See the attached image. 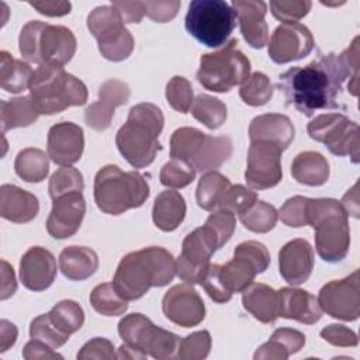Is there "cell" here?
Returning a JSON list of instances; mask_svg holds the SVG:
<instances>
[{
    "label": "cell",
    "mask_w": 360,
    "mask_h": 360,
    "mask_svg": "<svg viewBox=\"0 0 360 360\" xmlns=\"http://www.w3.org/2000/svg\"><path fill=\"white\" fill-rule=\"evenodd\" d=\"M350 79L347 89L357 96L359 37L340 55H322L307 66H294L278 76L277 87L284 93L287 105L307 117L318 110L340 108L342 84Z\"/></svg>",
    "instance_id": "cell-1"
},
{
    "label": "cell",
    "mask_w": 360,
    "mask_h": 360,
    "mask_svg": "<svg viewBox=\"0 0 360 360\" xmlns=\"http://www.w3.org/2000/svg\"><path fill=\"white\" fill-rule=\"evenodd\" d=\"M176 276L173 255L160 246H149L125 255L115 270L112 287L125 301L143 297L152 287H165Z\"/></svg>",
    "instance_id": "cell-2"
},
{
    "label": "cell",
    "mask_w": 360,
    "mask_h": 360,
    "mask_svg": "<svg viewBox=\"0 0 360 360\" xmlns=\"http://www.w3.org/2000/svg\"><path fill=\"white\" fill-rule=\"evenodd\" d=\"M165 118L152 103H139L129 110L127 122L117 131L115 145L125 160L135 169L149 166L162 149L159 135Z\"/></svg>",
    "instance_id": "cell-3"
},
{
    "label": "cell",
    "mask_w": 360,
    "mask_h": 360,
    "mask_svg": "<svg viewBox=\"0 0 360 360\" xmlns=\"http://www.w3.org/2000/svg\"><path fill=\"white\" fill-rule=\"evenodd\" d=\"M30 98L39 114L52 115L87 101V87L56 63H42L30 83Z\"/></svg>",
    "instance_id": "cell-4"
},
{
    "label": "cell",
    "mask_w": 360,
    "mask_h": 360,
    "mask_svg": "<svg viewBox=\"0 0 360 360\" xmlns=\"http://www.w3.org/2000/svg\"><path fill=\"white\" fill-rule=\"evenodd\" d=\"M307 222L315 229V248L329 263L343 260L350 248L347 212L333 198H308Z\"/></svg>",
    "instance_id": "cell-5"
},
{
    "label": "cell",
    "mask_w": 360,
    "mask_h": 360,
    "mask_svg": "<svg viewBox=\"0 0 360 360\" xmlns=\"http://www.w3.org/2000/svg\"><path fill=\"white\" fill-rule=\"evenodd\" d=\"M148 197V181L138 172H122L115 165H107L94 177V201L104 214H124L141 207Z\"/></svg>",
    "instance_id": "cell-6"
},
{
    "label": "cell",
    "mask_w": 360,
    "mask_h": 360,
    "mask_svg": "<svg viewBox=\"0 0 360 360\" xmlns=\"http://www.w3.org/2000/svg\"><path fill=\"white\" fill-rule=\"evenodd\" d=\"M21 56L35 65H66L76 52V38L63 25H51L44 21H28L18 38Z\"/></svg>",
    "instance_id": "cell-7"
},
{
    "label": "cell",
    "mask_w": 360,
    "mask_h": 360,
    "mask_svg": "<svg viewBox=\"0 0 360 360\" xmlns=\"http://www.w3.org/2000/svg\"><path fill=\"white\" fill-rule=\"evenodd\" d=\"M186 30L208 48H219L228 42L236 27V13L222 0H194L186 14Z\"/></svg>",
    "instance_id": "cell-8"
},
{
    "label": "cell",
    "mask_w": 360,
    "mask_h": 360,
    "mask_svg": "<svg viewBox=\"0 0 360 360\" xmlns=\"http://www.w3.org/2000/svg\"><path fill=\"white\" fill-rule=\"evenodd\" d=\"M236 45L238 39H231L222 49L204 53L200 58L197 79L202 87L217 93H226L250 76V62Z\"/></svg>",
    "instance_id": "cell-9"
},
{
    "label": "cell",
    "mask_w": 360,
    "mask_h": 360,
    "mask_svg": "<svg viewBox=\"0 0 360 360\" xmlns=\"http://www.w3.org/2000/svg\"><path fill=\"white\" fill-rule=\"evenodd\" d=\"M118 335L124 343L158 360L177 357L181 340L176 333L153 325L148 316L138 312L129 314L120 321Z\"/></svg>",
    "instance_id": "cell-10"
},
{
    "label": "cell",
    "mask_w": 360,
    "mask_h": 360,
    "mask_svg": "<svg viewBox=\"0 0 360 360\" xmlns=\"http://www.w3.org/2000/svg\"><path fill=\"white\" fill-rule=\"evenodd\" d=\"M87 28L97 39L100 53L111 60H125L134 51V38L112 6L96 7L87 15Z\"/></svg>",
    "instance_id": "cell-11"
},
{
    "label": "cell",
    "mask_w": 360,
    "mask_h": 360,
    "mask_svg": "<svg viewBox=\"0 0 360 360\" xmlns=\"http://www.w3.org/2000/svg\"><path fill=\"white\" fill-rule=\"evenodd\" d=\"M307 132L311 139L326 145L336 156H349L359 162V125L343 114H321L309 121Z\"/></svg>",
    "instance_id": "cell-12"
},
{
    "label": "cell",
    "mask_w": 360,
    "mask_h": 360,
    "mask_svg": "<svg viewBox=\"0 0 360 360\" xmlns=\"http://www.w3.org/2000/svg\"><path fill=\"white\" fill-rule=\"evenodd\" d=\"M222 245L208 225L195 228L183 240L181 253L176 260V274L187 284H200L211 264V256Z\"/></svg>",
    "instance_id": "cell-13"
},
{
    "label": "cell",
    "mask_w": 360,
    "mask_h": 360,
    "mask_svg": "<svg viewBox=\"0 0 360 360\" xmlns=\"http://www.w3.org/2000/svg\"><path fill=\"white\" fill-rule=\"evenodd\" d=\"M283 149L269 141H250L245 180L250 188L266 190L281 181Z\"/></svg>",
    "instance_id": "cell-14"
},
{
    "label": "cell",
    "mask_w": 360,
    "mask_h": 360,
    "mask_svg": "<svg viewBox=\"0 0 360 360\" xmlns=\"http://www.w3.org/2000/svg\"><path fill=\"white\" fill-rule=\"evenodd\" d=\"M319 307L332 318L342 321H356L360 315L359 270L342 280L326 283L318 295Z\"/></svg>",
    "instance_id": "cell-15"
},
{
    "label": "cell",
    "mask_w": 360,
    "mask_h": 360,
    "mask_svg": "<svg viewBox=\"0 0 360 360\" xmlns=\"http://www.w3.org/2000/svg\"><path fill=\"white\" fill-rule=\"evenodd\" d=\"M314 45V37L308 27L298 22H283L274 30L267 51L270 59L281 65L308 56Z\"/></svg>",
    "instance_id": "cell-16"
},
{
    "label": "cell",
    "mask_w": 360,
    "mask_h": 360,
    "mask_svg": "<svg viewBox=\"0 0 360 360\" xmlns=\"http://www.w3.org/2000/svg\"><path fill=\"white\" fill-rule=\"evenodd\" d=\"M162 309L169 321L183 328L197 326L205 318L202 298L187 283L173 285L166 291L162 300Z\"/></svg>",
    "instance_id": "cell-17"
},
{
    "label": "cell",
    "mask_w": 360,
    "mask_h": 360,
    "mask_svg": "<svg viewBox=\"0 0 360 360\" xmlns=\"http://www.w3.org/2000/svg\"><path fill=\"white\" fill-rule=\"evenodd\" d=\"M52 210L46 219V231L55 239L73 236L84 218L86 201L82 193L75 191L52 200Z\"/></svg>",
    "instance_id": "cell-18"
},
{
    "label": "cell",
    "mask_w": 360,
    "mask_h": 360,
    "mask_svg": "<svg viewBox=\"0 0 360 360\" xmlns=\"http://www.w3.org/2000/svg\"><path fill=\"white\" fill-rule=\"evenodd\" d=\"M129 86L118 79L105 80L98 89V100L91 103L84 111L86 124L94 131H104L111 125L114 111L128 101Z\"/></svg>",
    "instance_id": "cell-19"
},
{
    "label": "cell",
    "mask_w": 360,
    "mask_h": 360,
    "mask_svg": "<svg viewBox=\"0 0 360 360\" xmlns=\"http://www.w3.org/2000/svg\"><path fill=\"white\" fill-rule=\"evenodd\" d=\"M48 156L59 166L76 163L84 149V134L82 127L73 122H58L48 131L46 139Z\"/></svg>",
    "instance_id": "cell-20"
},
{
    "label": "cell",
    "mask_w": 360,
    "mask_h": 360,
    "mask_svg": "<svg viewBox=\"0 0 360 360\" xmlns=\"http://www.w3.org/2000/svg\"><path fill=\"white\" fill-rule=\"evenodd\" d=\"M56 271L53 255L42 246L30 248L20 260L21 283L31 291H44L51 287Z\"/></svg>",
    "instance_id": "cell-21"
},
{
    "label": "cell",
    "mask_w": 360,
    "mask_h": 360,
    "mask_svg": "<svg viewBox=\"0 0 360 360\" xmlns=\"http://www.w3.org/2000/svg\"><path fill=\"white\" fill-rule=\"evenodd\" d=\"M278 269L281 277L292 284L305 283L314 269V250L308 240L292 239L278 252Z\"/></svg>",
    "instance_id": "cell-22"
},
{
    "label": "cell",
    "mask_w": 360,
    "mask_h": 360,
    "mask_svg": "<svg viewBox=\"0 0 360 360\" xmlns=\"http://www.w3.org/2000/svg\"><path fill=\"white\" fill-rule=\"evenodd\" d=\"M232 8L239 20L240 34L245 41L252 48H263L269 41V27L264 20L267 4L257 0H233Z\"/></svg>",
    "instance_id": "cell-23"
},
{
    "label": "cell",
    "mask_w": 360,
    "mask_h": 360,
    "mask_svg": "<svg viewBox=\"0 0 360 360\" xmlns=\"http://www.w3.org/2000/svg\"><path fill=\"white\" fill-rule=\"evenodd\" d=\"M277 292L278 316L294 319L305 325H314L321 319L322 309L315 295L292 287H283Z\"/></svg>",
    "instance_id": "cell-24"
},
{
    "label": "cell",
    "mask_w": 360,
    "mask_h": 360,
    "mask_svg": "<svg viewBox=\"0 0 360 360\" xmlns=\"http://www.w3.org/2000/svg\"><path fill=\"white\" fill-rule=\"evenodd\" d=\"M39 211L38 198L14 184H3L0 187V215L15 224L32 221Z\"/></svg>",
    "instance_id": "cell-25"
},
{
    "label": "cell",
    "mask_w": 360,
    "mask_h": 360,
    "mask_svg": "<svg viewBox=\"0 0 360 360\" xmlns=\"http://www.w3.org/2000/svg\"><path fill=\"white\" fill-rule=\"evenodd\" d=\"M294 134L295 129L291 120L283 114L257 115L249 125L250 141H269L278 145L283 150L290 146Z\"/></svg>",
    "instance_id": "cell-26"
},
{
    "label": "cell",
    "mask_w": 360,
    "mask_h": 360,
    "mask_svg": "<svg viewBox=\"0 0 360 360\" xmlns=\"http://www.w3.org/2000/svg\"><path fill=\"white\" fill-rule=\"evenodd\" d=\"M242 304L262 323H273L278 318V292L267 284L252 283L242 294Z\"/></svg>",
    "instance_id": "cell-27"
},
{
    "label": "cell",
    "mask_w": 360,
    "mask_h": 360,
    "mask_svg": "<svg viewBox=\"0 0 360 360\" xmlns=\"http://www.w3.org/2000/svg\"><path fill=\"white\" fill-rule=\"evenodd\" d=\"M59 269L66 278L82 281L98 269V256L86 246H68L59 255Z\"/></svg>",
    "instance_id": "cell-28"
},
{
    "label": "cell",
    "mask_w": 360,
    "mask_h": 360,
    "mask_svg": "<svg viewBox=\"0 0 360 360\" xmlns=\"http://www.w3.org/2000/svg\"><path fill=\"white\" fill-rule=\"evenodd\" d=\"M305 345V335L292 328H278L273 332L270 339L262 345L256 353L255 360H285L291 354L300 352Z\"/></svg>",
    "instance_id": "cell-29"
},
{
    "label": "cell",
    "mask_w": 360,
    "mask_h": 360,
    "mask_svg": "<svg viewBox=\"0 0 360 360\" xmlns=\"http://www.w3.org/2000/svg\"><path fill=\"white\" fill-rule=\"evenodd\" d=\"M186 217V201L174 190H165L158 194L152 208V219L156 228L163 232L174 231Z\"/></svg>",
    "instance_id": "cell-30"
},
{
    "label": "cell",
    "mask_w": 360,
    "mask_h": 360,
    "mask_svg": "<svg viewBox=\"0 0 360 360\" xmlns=\"http://www.w3.org/2000/svg\"><path fill=\"white\" fill-rule=\"evenodd\" d=\"M291 174L301 184L318 187L329 179V163L319 152H301L291 163Z\"/></svg>",
    "instance_id": "cell-31"
},
{
    "label": "cell",
    "mask_w": 360,
    "mask_h": 360,
    "mask_svg": "<svg viewBox=\"0 0 360 360\" xmlns=\"http://www.w3.org/2000/svg\"><path fill=\"white\" fill-rule=\"evenodd\" d=\"M232 155V141L228 136L205 135L202 146L193 159L195 172L207 173L218 169Z\"/></svg>",
    "instance_id": "cell-32"
},
{
    "label": "cell",
    "mask_w": 360,
    "mask_h": 360,
    "mask_svg": "<svg viewBox=\"0 0 360 360\" xmlns=\"http://www.w3.org/2000/svg\"><path fill=\"white\" fill-rule=\"evenodd\" d=\"M39 112L35 110L30 96L15 97L0 103V124L1 132L13 128L30 127L38 120Z\"/></svg>",
    "instance_id": "cell-33"
},
{
    "label": "cell",
    "mask_w": 360,
    "mask_h": 360,
    "mask_svg": "<svg viewBox=\"0 0 360 360\" xmlns=\"http://www.w3.org/2000/svg\"><path fill=\"white\" fill-rule=\"evenodd\" d=\"M34 70L27 62L14 59L6 51L0 52V86L8 93H21L30 87Z\"/></svg>",
    "instance_id": "cell-34"
},
{
    "label": "cell",
    "mask_w": 360,
    "mask_h": 360,
    "mask_svg": "<svg viewBox=\"0 0 360 360\" xmlns=\"http://www.w3.org/2000/svg\"><path fill=\"white\" fill-rule=\"evenodd\" d=\"M257 270L245 257L233 255V259L225 264H219V277L225 288L233 292H243L255 280Z\"/></svg>",
    "instance_id": "cell-35"
},
{
    "label": "cell",
    "mask_w": 360,
    "mask_h": 360,
    "mask_svg": "<svg viewBox=\"0 0 360 360\" xmlns=\"http://www.w3.org/2000/svg\"><path fill=\"white\" fill-rule=\"evenodd\" d=\"M49 156L38 148H25L18 152L14 170L20 179L27 183H39L49 173Z\"/></svg>",
    "instance_id": "cell-36"
},
{
    "label": "cell",
    "mask_w": 360,
    "mask_h": 360,
    "mask_svg": "<svg viewBox=\"0 0 360 360\" xmlns=\"http://www.w3.org/2000/svg\"><path fill=\"white\" fill-rule=\"evenodd\" d=\"M231 186L232 184L229 179L219 172L212 170L204 173L198 181L195 191V200L198 207L205 211H212L218 208Z\"/></svg>",
    "instance_id": "cell-37"
},
{
    "label": "cell",
    "mask_w": 360,
    "mask_h": 360,
    "mask_svg": "<svg viewBox=\"0 0 360 360\" xmlns=\"http://www.w3.org/2000/svg\"><path fill=\"white\" fill-rule=\"evenodd\" d=\"M204 139L205 134L197 128L183 127L176 129L170 138V158L191 165Z\"/></svg>",
    "instance_id": "cell-38"
},
{
    "label": "cell",
    "mask_w": 360,
    "mask_h": 360,
    "mask_svg": "<svg viewBox=\"0 0 360 360\" xmlns=\"http://www.w3.org/2000/svg\"><path fill=\"white\" fill-rule=\"evenodd\" d=\"M52 325L65 336L77 332L84 323L83 308L73 300H63L52 307L48 312Z\"/></svg>",
    "instance_id": "cell-39"
},
{
    "label": "cell",
    "mask_w": 360,
    "mask_h": 360,
    "mask_svg": "<svg viewBox=\"0 0 360 360\" xmlns=\"http://www.w3.org/2000/svg\"><path fill=\"white\" fill-rule=\"evenodd\" d=\"M191 115L210 129H218L226 120V105L217 97L200 94L191 105Z\"/></svg>",
    "instance_id": "cell-40"
},
{
    "label": "cell",
    "mask_w": 360,
    "mask_h": 360,
    "mask_svg": "<svg viewBox=\"0 0 360 360\" xmlns=\"http://www.w3.org/2000/svg\"><path fill=\"white\" fill-rule=\"evenodd\" d=\"M242 225L255 233H266L271 231L277 222L278 212L274 205L256 200L242 215H239Z\"/></svg>",
    "instance_id": "cell-41"
},
{
    "label": "cell",
    "mask_w": 360,
    "mask_h": 360,
    "mask_svg": "<svg viewBox=\"0 0 360 360\" xmlns=\"http://www.w3.org/2000/svg\"><path fill=\"white\" fill-rule=\"evenodd\" d=\"M91 307L104 316H118L128 309V301L121 298L112 287V283H103L90 292Z\"/></svg>",
    "instance_id": "cell-42"
},
{
    "label": "cell",
    "mask_w": 360,
    "mask_h": 360,
    "mask_svg": "<svg viewBox=\"0 0 360 360\" xmlns=\"http://www.w3.org/2000/svg\"><path fill=\"white\" fill-rule=\"evenodd\" d=\"M239 96L248 105H264L273 97V84L264 73L255 72L242 83Z\"/></svg>",
    "instance_id": "cell-43"
},
{
    "label": "cell",
    "mask_w": 360,
    "mask_h": 360,
    "mask_svg": "<svg viewBox=\"0 0 360 360\" xmlns=\"http://www.w3.org/2000/svg\"><path fill=\"white\" fill-rule=\"evenodd\" d=\"M83 188H84V183H83L82 173L77 169L70 166H62L60 169H58L51 176L49 184H48V191L52 200L75 191L82 193Z\"/></svg>",
    "instance_id": "cell-44"
},
{
    "label": "cell",
    "mask_w": 360,
    "mask_h": 360,
    "mask_svg": "<svg viewBox=\"0 0 360 360\" xmlns=\"http://www.w3.org/2000/svg\"><path fill=\"white\" fill-rule=\"evenodd\" d=\"M195 173L193 165L172 159L160 170V183L170 188H183L194 180Z\"/></svg>",
    "instance_id": "cell-45"
},
{
    "label": "cell",
    "mask_w": 360,
    "mask_h": 360,
    "mask_svg": "<svg viewBox=\"0 0 360 360\" xmlns=\"http://www.w3.org/2000/svg\"><path fill=\"white\" fill-rule=\"evenodd\" d=\"M166 100L177 112H188L194 101L191 83L183 76H173L166 84Z\"/></svg>",
    "instance_id": "cell-46"
},
{
    "label": "cell",
    "mask_w": 360,
    "mask_h": 360,
    "mask_svg": "<svg viewBox=\"0 0 360 360\" xmlns=\"http://www.w3.org/2000/svg\"><path fill=\"white\" fill-rule=\"evenodd\" d=\"M211 350V335L208 330H197L180 340L177 357L181 360H202Z\"/></svg>",
    "instance_id": "cell-47"
},
{
    "label": "cell",
    "mask_w": 360,
    "mask_h": 360,
    "mask_svg": "<svg viewBox=\"0 0 360 360\" xmlns=\"http://www.w3.org/2000/svg\"><path fill=\"white\" fill-rule=\"evenodd\" d=\"M30 336H31V339H37V340H41V342L46 343L52 349H58L69 340L68 336L62 335L52 325V322L49 321L48 314H42V315H39V316H37L31 321Z\"/></svg>",
    "instance_id": "cell-48"
},
{
    "label": "cell",
    "mask_w": 360,
    "mask_h": 360,
    "mask_svg": "<svg viewBox=\"0 0 360 360\" xmlns=\"http://www.w3.org/2000/svg\"><path fill=\"white\" fill-rule=\"evenodd\" d=\"M256 200H257V194L253 190L242 184H235L228 188L218 208L228 210L233 214L242 215Z\"/></svg>",
    "instance_id": "cell-49"
},
{
    "label": "cell",
    "mask_w": 360,
    "mask_h": 360,
    "mask_svg": "<svg viewBox=\"0 0 360 360\" xmlns=\"http://www.w3.org/2000/svg\"><path fill=\"white\" fill-rule=\"evenodd\" d=\"M312 3L309 0H292V1H270L271 14L283 22H297L308 14Z\"/></svg>",
    "instance_id": "cell-50"
},
{
    "label": "cell",
    "mask_w": 360,
    "mask_h": 360,
    "mask_svg": "<svg viewBox=\"0 0 360 360\" xmlns=\"http://www.w3.org/2000/svg\"><path fill=\"white\" fill-rule=\"evenodd\" d=\"M307 204L308 198L302 195H294L288 198L280 208L278 217L283 224L292 228L308 225L307 222Z\"/></svg>",
    "instance_id": "cell-51"
},
{
    "label": "cell",
    "mask_w": 360,
    "mask_h": 360,
    "mask_svg": "<svg viewBox=\"0 0 360 360\" xmlns=\"http://www.w3.org/2000/svg\"><path fill=\"white\" fill-rule=\"evenodd\" d=\"M233 255L248 259L256 267L257 273L266 271L270 264V253L267 248L257 240H246L239 243L235 248Z\"/></svg>",
    "instance_id": "cell-52"
},
{
    "label": "cell",
    "mask_w": 360,
    "mask_h": 360,
    "mask_svg": "<svg viewBox=\"0 0 360 360\" xmlns=\"http://www.w3.org/2000/svg\"><path fill=\"white\" fill-rule=\"evenodd\" d=\"M205 225H208L217 233L221 245L224 246L231 239V236L235 231L236 218H235L233 212H231L228 210L218 208L207 218Z\"/></svg>",
    "instance_id": "cell-53"
},
{
    "label": "cell",
    "mask_w": 360,
    "mask_h": 360,
    "mask_svg": "<svg viewBox=\"0 0 360 360\" xmlns=\"http://www.w3.org/2000/svg\"><path fill=\"white\" fill-rule=\"evenodd\" d=\"M200 284L204 287L208 297L218 304L228 302L232 298V294L225 288L219 277V264H210Z\"/></svg>",
    "instance_id": "cell-54"
},
{
    "label": "cell",
    "mask_w": 360,
    "mask_h": 360,
    "mask_svg": "<svg viewBox=\"0 0 360 360\" xmlns=\"http://www.w3.org/2000/svg\"><path fill=\"white\" fill-rule=\"evenodd\" d=\"M321 338L325 342L339 347H353V346H357L359 343L357 335L347 326L339 325V323H330L325 326L321 330Z\"/></svg>",
    "instance_id": "cell-55"
},
{
    "label": "cell",
    "mask_w": 360,
    "mask_h": 360,
    "mask_svg": "<svg viewBox=\"0 0 360 360\" xmlns=\"http://www.w3.org/2000/svg\"><path fill=\"white\" fill-rule=\"evenodd\" d=\"M77 359L86 360V359H104V360H112L117 359V353H114V345L111 340L105 338H93L89 340L80 352L77 353Z\"/></svg>",
    "instance_id": "cell-56"
},
{
    "label": "cell",
    "mask_w": 360,
    "mask_h": 360,
    "mask_svg": "<svg viewBox=\"0 0 360 360\" xmlns=\"http://www.w3.org/2000/svg\"><path fill=\"white\" fill-rule=\"evenodd\" d=\"M145 14L156 21V22H166L177 15V11L181 6L180 1H142Z\"/></svg>",
    "instance_id": "cell-57"
},
{
    "label": "cell",
    "mask_w": 360,
    "mask_h": 360,
    "mask_svg": "<svg viewBox=\"0 0 360 360\" xmlns=\"http://www.w3.org/2000/svg\"><path fill=\"white\" fill-rule=\"evenodd\" d=\"M22 357L25 360L62 359V356L59 353L53 352V349L51 346H48L46 343L37 340V339H31L30 342H27V345L22 349Z\"/></svg>",
    "instance_id": "cell-58"
},
{
    "label": "cell",
    "mask_w": 360,
    "mask_h": 360,
    "mask_svg": "<svg viewBox=\"0 0 360 360\" xmlns=\"http://www.w3.org/2000/svg\"><path fill=\"white\" fill-rule=\"evenodd\" d=\"M111 6L118 11L124 24H138L145 15L142 1H112Z\"/></svg>",
    "instance_id": "cell-59"
},
{
    "label": "cell",
    "mask_w": 360,
    "mask_h": 360,
    "mask_svg": "<svg viewBox=\"0 0 360 360\" xmlns=\"http://www.w3.org/2000/svg\"><path fill=\"white\" fill-rule=\"evenodd\" d=\"M30 6L38 10V13L49 17L66 15L72 8L69 1H30Z\"/></svg>",
    "instance_id": "cell-60"
},
{
    "label": "cell",
    "mask_w": 360,
    "mask_h": 360,
    "mask_svg": "<svg viewBox=\"0 0 360 360\" xmlns=\"http://www.w3.org/2000/svg\"><path fill=\"white\" fill-rule=\"evenodd\" d=\"M17 290V281L14 276L13 267L6 262L1 260V300L10 298Z\"/></svg>",
    "instance_id": "cell-61"
},
{
    "label": "cell",
    "mask_w": 360,
    "mask_h": 360,
    "mask_svg": "<svg viewBox=\"0 0 360 360\" xmlns=\"http://www.w3.org/2000/svg\"><path fill=\"white\" fill-rule=\"evenodd\" d=\"M17 326L7 319L0 321V352L8 350L17 340Z\"/></svg>",
    "instance_id": "cell-62"
},
{
    "label": "cell",
    "mask_w": 360,
    "mask_h": 360,
    "mask_svg": "<svg viewBox=\"0 0 360 360\" xmlns=\"http://www.w3.org/2000/svg\"><path fill=\"white\" fill-rule=\"evenodd\" d=\"M340 204L343 205L347 215H353L354 218H359V197H357V183L343 195Z\"/></svg>",
    "instance_id": "cell-63"
},
{
    "label": "cell",
    "mask_w": 360,
    "mask_h": 360,
    "mask_svg": "<svg viewBox=\"0 0 360 360\" xmlns=\"http://www.w3.org/2000/svg\"><path fill=\"white\" fill-rule=\"evenodd\" d=\"M146 353L127 343H122L117 352V359H146Z\"/></svg>",
    "instance_id": "cell-64"
}]
</instances>
